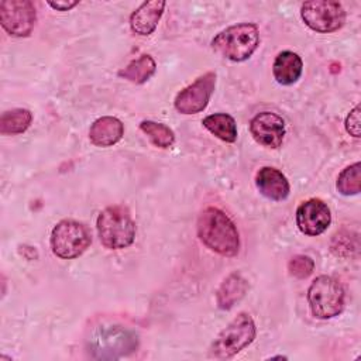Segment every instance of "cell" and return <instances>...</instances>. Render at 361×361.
I'll use <instances>...</instances> for the list:
<instances>
[{"mask_svg": "<svg viewBox=\"0 0 361 361\" xmlns=\"http://www.w3.org/2000/svg\"><path fill=\"white\" fill-rule=\"evenodd\" d=\"M197 235L212 251L234 257L240 250V235L231 219L217 207H206L197 219Z\"/></svg>", "mask_w": 361, "mask_h": 361, "instance_id": "6da1fadb", "label": "cell"}, {"mask_svg": "<svg viewBox=\"0 0 361 361\" xmlns=\"http://www.w3.org/2000/svg\"><path fill=\"white\" fill-rule=\"evenodd\" d=\"M138 347V336L135 331L118 326H99L87 338V351L93 358L116 360L126 357Z\"/></svg>", "mask_w": 361, "mask_h": 361, "instance_id": "7a4b0ae2", "label": "cell"}, {"mask_svg": "<svg viewBox=\"0 0 361 361\" xmlns=\"http://www.w3.org/2000/svg\"><path fill=\"white\" fill-rule=\"evenodd\" d=\"M259 44V31L254 23H240L220 31L212 41V48L234 62L248 59Z\"/></svg>", "mask_w": 361, "mask_h": 361, "instance_id": "3957f363", "label": "cell"}, {"mask_svg": "<svg viewBox=\"0 0 361 361\" xmlns=\"http://www.w3.org/2000/svg\"><path fill=\"white\" fill-rule=\"evenodd\" d=\"M100 243L109 250L127 248L135 238V223L123 206H110L100 212L96 221Z\"/></svg>", "mask_w": 361, "mask_h": 361, "instance_id": "277c9868", "label": "cell"}, {"mask_svg": "<svg viewBox=\"0 0 361 361\" xmlns=\"http://www.w3.org/2000/svg\"><path fill=\"white\" fill-rule=\"evenodd\" d=\"M255 334L257 329L252 317L248 313L241 312L219 333L210 345V355L217 360L231 358L250 345L254 341Z\"/></svg>", "mask_w": 361, "mask_h": 361, "instance_id": "5b68a950", "label": "cell"}, {"mask_svg": "<svg viewBox=\"0 0 361 361\" xmlns=\"http://www.w3.org/2000/svg\"><path fill=\"white\" fill-rule=\"evenodd\" d=\"M344 289L329 275L317 276L309 286L307 300L314 317L326 320L341 313L344 307Z\"/></svg>", "mask_w": 361, "mask_h": 361, "instance_id": "8992f818", "label": "cell"}, {"mask_svg": "<svg viewBox=\"0 0 361 361\" xmlns=\"http://www.w3.org/2000/svg\"><path fill=\"white\" fill-rule=\"evenodd\" d=\"M92 243L90 230L76 220H61L52 228L51 248L62 259H72L82 255Z\"/></svg>", "mask_w": 361, "mask_h": 361, "instance_id": "52a82bcc", "label": "cell"}, {"mask_svg": "<svg viewBox=\"0 0 361 361\" xmlns=\"http://www.w3.org/2000/svg\"><path fill=\"white\" fill-rule=\"evenodd\" d=\"M300 17L313 31L333 32L344 25L345 10L338 1L313 0L302 4Z\"/></svg>", "mask_w": 361, "mask_h": 361, "instance_id": "ba28073f", "label": "cell"}, {"mask_svg": "<svg viewBox=\"0 0 361 361\" xmlns=\"http://www.w3.org/2000/svg\"><path fill=\"white\" fill-rule=\"evenodd\" d=\"M35 20V7L28 0H4L0 3L1 27L13 37H28Z\"/></svg>", "mask_w": 361, "mask_h": 361, "instance_id": "9c48e42d", "label": "cell"}, {"mask_svg": "<svg viewBox=\"0 0 361 361\" xmlns=\"http://www.w3.org/2000/svg\"><path fill=\"white\" fill-rule=\"evenodd\" d=\"M216 86V73L206 72L193 83L182 89L173 102L175 109L182 114H196L206 109Z\"/></svg>", "mask_w": 361, "mask_h": 361, "instance_id": "30bf717a", "label": "cell"}, {"mask_svg": "<svg viewBox=\"0 0 361 361\" xmlns=\"http://www.w3.org/2000/svg\"><path fill=\"white\" fill-rule=\"evenodd\" d=\"M331 221L329 206L320 199H309L296 210V226L306 235H319L327 230Z\"/></svg>", "mask_w": 361, "mask_h": 361, "instance_id": "8fae6325", "label": "cell"}, {"mask_svg": "<svg viewBox=\"0 0 361 361\" xmlns=\"http://www.w3.org/2000/svg\"><path fill=\"white\" fill-rule=\"evenodd\" d=\"M250 133L258 144L276 149L285 137V121L276 113L261 111L252 117Z\"/></svg>", "mask_w": 361, "mask_h": 361, "instance_id": "7c38bea8", "label": "cell"}, {"mask_svg": "<svg viewBox=\"0 0 361 361\" xmlns=\"http://www.w3.org/2000/svg\"><path fill=\"white\" fill-rule=\"evenodd\" d=\"M255 185L261 195L275 202L285 200L290 192V186L286 176L274 166H262L257 172Z\"/></svg>", "mask_w": 361, "mask_h": 361, "instance_id": "4fadbf2b", "label": "cell"}, {"mask_svg": "<svg viewBox=\"0 0 361 361\" xmlns=\"http://www.w3.org/2000/svg\"><path fill=\"white\" fill-rule=\"evenodd\" d=\"M166 3L164 0H152L142 3L130 16L131 31L137 35H149L157 28Z\"/></svg>", "mask_w": 361, "mask_h": 361, "instance_id": "5bb4252c", "label": "cell"}, {"mask_svg": "<svg viewBox=\"0 0 361 361\" xmlns=\"http://www.w3.org/2000/svg\"><path fill=\"white\" fill-rule=\"evenodd\" d=\"M124 134L121 120L113 116H103L97 118L89 130V138L96 147H111L117 144Z\"/></svg>", "mask_w": 361, "mask_h": 361, "instance_id": "9a60e30c", "label": "cell"}, {"mask_svg": "<svg viewBox=\"0 0 361 361\" xmlns=\"http://www.w3.org/2000/svg\"><path fill=\"white\" fill-rule=\"evenodd\" d=\"M303 71L302 58L292 51H282L275 56L272 65V73L275 80L279 85H292L295 83Z\"/></svg>", "mask_w": 361, "mask_h": 361, "instance_id": "2e32d148", "label": "cell"}, {"mask_svg": "<svg viewBox=\"0 0 361 361\" xmlns=\"http://www.w3.org/2000/svg\"><path fill=\"white\" fill-rule=\"evenodd\" d=\"M248 290V281L240 272H231L219 286L216 300L220 309L228 310L240 302Z\"/></svg>", "mask_w": 361, "mask_h": 361, "instance_id": "e0dca14e", "label": "cell"}, {"mask_svg": "<svg viewBox=\"0 0 361 361\" xmlns=\"http://www.w3.org/2000/svg\"><path fill=\"white\" fill-rule=\"evenodd\" d=\"M157 69V63L154 61V58L148 54L140 55L137 59L131 61L126 68L118 71V76L135 83V85H141L144 82H147Z\"/></svg>", "mask_w": 361, "mask_h": 361, "instance_id": "ac0fdd59", "label": "cell"}, {"mask_svg": "<svg viewBox=\"0 0 361 361\" xmlns=\"http://www.w3.org/2000/svg\"><path fill=\"white\" fill-rule=\"evenodd\" d=\"M202 124L219 140L234 142L237 140V124L233 116L227 113H214L203 118Z\"/></svg>", "mask_w": 361, "mask_h": 361, "instance_id": "d6986e66", "label": "cell"}, {"mask_svg": "<svg viewBox=\"0 0 361 361\" xmlns=\"http://www.w3.org/2000/svg\"><path fill=\"white\" fill-rule=\"evenodd\" d=\"M32 121V114L27 109L7 110L0 117V133L3 135H14L24 133Z\"/></svg>", "mask_w": 361, "mask_h": 361, "instance_id": "ffe728a7", "label": "cell"}, {"mask_svg": "<svg viewBox=\"0 0 361 361\" xmlns=\"http://www.w3.org/2000/svg\"><path fill=\"white\" fill-rule=\"evenodd\" d=\"M140 130L148 137V140L158 148H169L175 141L173 131L162 124L152 120H144L140 123Z\"/></svg>", "mask_w": 361, "mask_h": 361, "instance_id": "44dd1931", "label": "cell"}, {"mask_svg": "<svg viewBox=\"0 0 361 361\" xmlns=\"http://www.w3.org/2000/svg\"><path fill=\"white\" fill-rule=\"evenodd\" d=\"M361 189V164L354 162L353 165L344 168L337 178V190L344 195H357Z\"/></svg>", "mask_w": 361, "mask_h": 361, "instance_id": "7402d4cb", "label": "cell"}, {"mask_svg": "<svg viewBox=\"0 0 361 361\" xmlns=\"http://www.w3.org/2000/svg\"><path fill=\"white\" fill-rule=\"evenodd\" d=\"M288 269H289L290 275H293L299 279H303V278H307L313 272L314 261L307 255H295L289 259Z\"/></svg>", "mask_w": 361, "mask_h": 361, "instance_id": "603a6c76", "label": "cell"}, {"mask_svg": "<svg viewBox=\"0 0 361 361\" xmlns=\"http://www.w3.org/2000/svg\"><path fill=\"white\" fill-rule=\"evenodd\" d=\"M345 130L350 135L360 138L361 137V127H360V106H355L345 118Z\"/></svg>", "mask_w": 361, "mask_h": 361, "instance_id": "cb8c5ba5", "label": "cell"}, {"mask_svg": "<svg viewBox=\"0 0 361 361\" xmlns=\"http://www.w3.org/2000/svg\"><path fill=\"white\" fill-rule=\"evenodd\" d=\"M78 4H79V1H69V0H66V1H48V6L58 10V11H68V10H71L72 7H75Z\"/></svg>", "mask_w": 361, "mask_h": 361, "instance_id": "d4e9b609", "label": "cell"}]
</instances>
